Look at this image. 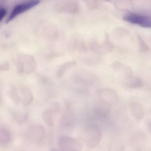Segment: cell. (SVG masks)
I'll return each instance as SVG.
<instances>
[{"label":"cell","instance_id":"obj_14","mask_svg":"<svg viewBox=\"0 0 151 151\" xmlns=\"http://www.w3.org/2000/svg\"><path fill=\"white\" fill-rule=\"evenodd\" d=\"M146 127L148 129V132L151 136V121H148L146 122Z\"/></svg>","mask_w":151,"mask_h":151},{"label":"cell","instance_id":"obj_3","mask_svg":"<svg viewBox=\"0 0 151 151\" xmlns=\"http://www.w3.org/2000/svg\"><path fill=\"white\" fill-rule=\"evenodd\" d=\"M58 144L61 151H81L82 149V145L81 142L68 136L59 137Z\"/></svg>","mask_w":151,"mask_h":151},{"label":"cell","instance_id":"obj_7","mask_svg":"<svg viewBox=\"0 0 151 151\" xmlns=\"http://www.w3.org/2000/svg\"><path fill=\"white\" fill-rule=\"evenodd\" d=\"M96 94L99 99L104 100L110 104L116 103L119 99L117 92L110 88H100L96 91Z\"/></svg>","mask_w":151,"mask_h":151},{"label":"cell","instance_id":"obj_8","mask_svg":"<svg viewBox=\"0 0 151 151\" xmlns=\"http://www.w3.org/2000/svg\"><path fill=\"white\" fill-rule=\"evenodd\" d=\"M90 49L96 55H106L112 52L114 47L108 40L101 45L94 44L90 46Z\"/></svg>","mask_w":151,"mask_h":151},{"label":"cell","instance_id":"obj_11","mask_svg":"<svg viewBox=\"0 0 151 151\" xmlns=\"http://www.w3.org/2000/svg\"><path fill=\"white\" fill-rule=\"evenodd\" d=\"M74 117L70 111H67L64 113L61 118V123L65 127H70L74 122Z\"/></svg>","mask_w":151,"mask_h":151},{"label":"cell","instance_id":"obj_16","mask_svg":"<svg viewBox=\"0 0 151 151\" xmlns=\"http://www.w3.org/2000/svg\"><path fill=\"white\" fill-rule=\"evenodd\" d=\"M105 1H109V0H105Z\"/></svg>","mask_w":151,"mask_h":151},{"label":"cell","instance_id":"obj_6","mask_svg":"<svg viewBox=\"0 0 151 151\" xmlns=\"http://www.w3.org/2000/svg\"><path fill=\"white\" fill-rule=\"evenodd\" d=\"M123 19L131 24L151 28V18L146 16L135 13H129L123 17Z\"/></svg>","mask_w":151,"mask_h":151},{"label":"cell","instance_id":"obj_12","mask_svg":"<svg viewBox=\"0 0 151 151\" xmlns=\"http://www.w3.org/2000/svg\"><path fill=\"white\" fill-rule=\"evenodd\" d=\"M11 133L5 128H0V145L7 144L10 141Z\"/></svg>","mask_w":151,"mask_h":151},{"label":"cell","instance_id":"obj_13","mask_svg":"<svg viewBox=\"0 0 151 151\" xmlns=\"http://www.w3.org/2000/svg\"><path fill=\"white\" fill-rule=\"evenodd\" d=\"M6 10L4 8L0 9V22L1 21L2 19L5 17L6 14Z\"/></svg>","mask_w":151,"mask_h":151},{"label":"cell","instance_id":"obj_15","mask_svg":"<svg viewBox=\"0 0 151 151\" xmlns=\"http://www.w3.org/2000/svg\"><path fill=\"white\" fill-rule=\"evenodd\" d=\"M50 151H59V150H57V149H52V150H50Z\"/></svg>","mask_w":151,"mask_h":151},{"label":"cell","instance_id":"obj_9","mask_svg":"<svg viewBox=\"0 0 151 151\" xmlns=\"http://www.w3.org/2000/svg\"><path fill=\"white\" fill-rule=\"evenodd\" d=\"M111 111V104L104 100L99 99L96 104V113L100 116H104L109 114Z\"/></svg>","mask_w":151,"mask_h":151},{"label":"cell","instance_id":"obj_10","mask_svg":"<svg viewBox=\"0 0 151 151\" xmlns=\"http://www.w3.org/2000/svg\"><path fill=\"white\" fill-rule=\"evenodd\" d=\"M76 62L75 61H70L65 62L59 65L56 72V76L58 78L63 77L69 70L76 66Z\"/></svg>","mask_w":151,"mask_h":151},{"label":"cell","instance_id":"obj_1","mask_svg":"<svg viewBox=\"0 0 151 151\" xmlns=\"http://www.w3.org/2000/svg\"><path fill=\"white\" fill-rule=\"evenodd\" d=\"M101 130L96 126L88 127L84 133V142L85 146L88 149H93L96 147L102 139Z\"/></svg>","mask_w":151,"mask_h":151},{"label":"cell","instance_id":"obj_5","mask_svg":"<svg viewBox=\"0 0 151 151\" xmlns=\"http://www.w3.org/2000/svg\"><path fill=\"white\" fill-rule=\"evenodd\" d=\"M40 0H29L23 3L17 5L13 9L9 17L6 21V24L10 22L17 16L27 11L28 10L35 7L40 3Z\"/></svg>","mask_w":151,"mask_h":151},{"label":"cell","instance_id":"obj_2","mask_svg":"<svg viewBox=\"0 0 151 151\" xmlns=\"http://www.w3.org/2000/svg\"><path fill=\"white\" fill-rule=\"evenodd\" d=\"M62 111V106L57 102H53L50 106L43 111L42 114V119L45 124L49 127L55 125L57 116Z\"/></svg>","mask_w":151,"mask_h":151},{"label":"cell","instance_id":"obj_4","mask_svg":"<svg viewBox=\"0 0 151 151\" xmlns=\"http://www.w3.org/2000/svg\"><path fill=\"white\" fill-rule=\"evenodd\" d=\"M26 137L28 140L33 143L40 144L45 137L44 128L40 125H33L28 128L26 132Z\"/></svg>","mask_w":151,"mask_h":151}]
</instances>
